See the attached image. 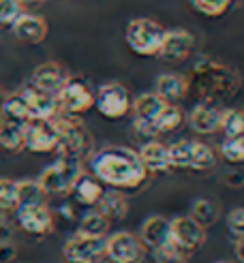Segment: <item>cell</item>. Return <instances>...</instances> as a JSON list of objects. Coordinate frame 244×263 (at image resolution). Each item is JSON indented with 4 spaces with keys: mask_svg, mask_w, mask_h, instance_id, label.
<instances>
[{
    "mask_svg": "<svg viewBox=\"0 0 244 263\" xmlns=\"http://www.w3.org/2000/svg\"><path fill=\"white\" fill-rule=\"evenodd\" d=\"M240 86V73L216 60H201L199 64H195L193 75L189 77V90H195L199 99L208 103L236 97Z\"/></svg>",
    "mask_w": 244,
    "mask_h": 263,
    "instance_id": "7a4b0ae2",
    "label": "cell"
},
{
    "mask_svg": "<svg viewBox=\"0 0 244 263\" xmlns=\"http://www.w3.org/2000/svg\"><path fill=\"white\" fill-rule=\"evenodd\" d=\"M154 92L165 101V103H180L189 95V77L180 73H163L154 82Z\"/></svg>",
    "mask_w": 244,
    "mask_h": 263,
    "instance_id": "ffe728a7",
    "label": "cell"
},
{
    "mask_svg": "<svg viewBox=\"0 0 244 263\" xmlns=\"http://www.w3.org/2000/svg\"><path fill=\"white\" fill-rule=\"evenodd\" d=\"M139 240L144 244L146 251L154 253L163 248L165 244H170V220L161 214H152L144 220L139 231Z\"/></svg>",
    "mask_w": 244,
    "mask_h": 263,
    "instance_id": "e0dca14e",
    "label": "cell"
},
{
    "mask_svg": "<svg viewBox=\"0 0 244 263\" xmlns=\"http://www.w3.org/2000/svg\"><path fill=\"white\" fill-rule=\"evenodd\" d=\"M227 229L236 235V238H240V235H244V208H236L231 210L229 216H227Z\"/></svg>",
    "mask_w": 244,
    "mask_h": 263,
    "instance_id": "74e56055",
    "label": "cell"
},
{
    "mask_svg": "<svg viewBox=\"0 0 244 263\" xmlns=\"http://www.w3.org/2000/svg\"><path fill=\"white\" fill-rule=\"evenodd\" d=\"M15 218L22 231L30 235H47L54 229V216L47 203H32V205H17Z\"/></svg>",
    "mask_w": 244,
    "mask_h": 263,
    "instance_id": "4fadbf2b",
    "label": "cell"
},
{
    "mask_svg": "<svg viewBox=\"0 0 244 263\" xmlns=\"http://www.w3.org/2000/svg\"><path fill=\"white\" fill-rule=\"evenodd\" d=\"M218 130H223L225 137L244 135V109H238V107L221 109V122H218Z\"/></svg>",
    "mask_w": 244,
    "mask_h": 263,
    "instance_id": "f1b7e54d",
    "label": "cell"
},
{
    "mask_svg": "<svg viewBox=\"0 0 244 263\" xmlns=\"http://www.w3.org/2000/svg\"><path fill=\"white\" fill-rule=\"evenodd\" d=\"M17 208V182L0 178V210L11 212Z\"/></svg>",
    "mask_w": 244,
    "mask_h": 263,
    "instance_id": "e575fe53",
    "label": "cell"
},
{
    "mask_svg": "<svg viewBox=\"0 0 244 263\" xmlns=\"http://www.w3.org/2000/svg\"><path fill=\"white\" fill-rule=\"evenodd\" d=\"M62 257L67 263H101L105 257V238H90L75 233L62 248Z\"/></svg>",
    "mask_w": 244,
    "mask_h": 263,
    "instance_id": "8fae6325",
    "label": "cell"
},
{
    "mask_svg": "<svg viewBox=\"0 0 244 263\" xmlns=\"http://www.w3.org/2000/svg\"><path fill=\"white\" fill-rule=\"evenodd\" d=\"M193 49H195V36H193L189 30H182V28L165 30L159 56L165 60L178 62V60H186L193 54Z\"/></svg>",
    "mask_w": 244,
    "mask_h": 263,
    "instance_id": "9a60e30c",
    "label": "cell"
},
{
    "mask_svg": "<svg viewBox=\"0 0 244 263\" xmlns=\"http://www.w3.org/2000/svg\"><path fill=\"white\" fill-rule=\"evenodd\" d=\"M221 156L231 165H242L244 163V135L225 137L221 143Z\"/></svg>",
    "mask_w": 244,
    "mask_h": 263,
    "instance_id": "836d02e7",
    "label": "cell"
},
{
    "mask_svg": "<svg viewBox=\"0 0 244 263\" xmlns=\"http://www.w3.org/2000/svg\"><path fill=\"white\" fill-rule=\"evenodd\" d=\"M11 32L22 43L39 45V43H43L47 36V22L41 15H34V13H22V15L11 24Z\"/></svg>",
    "mask_w": 244,
    "mask_h": 263,
    "instance_id": "2e32d148",
    "label": "cell"
},
{
    "mask_svg": "<svg viewBox=\"0 0 244 263\" xmlns=\"http://www.w3.org/2000/svg\"><path fill=\"white\" fill-rule=\"evenodd\" d=\"M95 107L107 120H120L131 111V95L122 84L107 82L99 86L95 95Z\"/></svg>",
    "mask_w": 244,
    "mask_h": 263,
    "instance_id": "8992f818",
    "label": "cell"
},
{
    "mask_svg": "<svg viewBox=\"0 0 244 263\" xmlns=\"http://www.w3.org/2000/svg\"><path fill=\"white\" fill-rule=\"evenodd\" d=\"M84 174V161L71 159V156H58L56 163L45 167L36 182L43 186L47 195H67L71 193L73 184Z\"/></svg>",
    "mask_w": 244,
    "mask_h": 263,
    "instance_id": "5b68a950",
    "label": "cell"
},
{
    "mask_svg": "<svg viewBox=\"0 0 244 263\" xmlns=\"http://www.w3.org/2000/svg\"><path fill=\"white\" fill-rule=\"evenodd\" d=\"M26 124L0 116V148H5L9 152H20L24 148V128H26Z\"/></svg>",
    "mask_w": 244,
    "mask_h": 263,
    "instance_id": "603a6c76",
    "label": "cell"
},
{
    "mask_svg": "<svg viewBox=\"0 0 244 263\" xmlns=\"http://www.w3.org/2000/svg\"><path fill=\"white\" fill-rule=\"evenodd\" d=\"M58 105L62 114H71V116H80L86 114L88 109L95 107V92L90 90V86L80 80V77H67V82L62 84L58 90Z\"/></svg>",
    "mask_w": 244,
    "mask_h": 263,
    "instance_id": "52a82bcc",
    "label": "cell"
},
{
    "mask_svg": "<svg viewBox=\"0 0 244 263\" xmlns=\"http://www.w3.org/2000/svg\"><path fill=\"white\" fill-rule=\"evenodd\" d=\"M191 7L203 17H221L229 11L234 0H189Z\"/></svg>",
    "mask_w": 244,
    "mask_h": 263,
    "instance_id": "d6a6232c",
    "label": "cell"
},
{
    "mask_svg": "<svg viewBox=\"0 0 244 263\" xmlns=\"http://www.w3.org/2000/svg\"><path fill=\"white\" fill-rule=\"evenodd\" d=\"M107 231H109V220L103 216L99 210H95V212H88L80 220V229H77V233L90 235V238H105Z\"/></svg>",
    "mask_w": 244,
    "mask_h": 263,
    "instance_id": "4316f807",
    "label": "cell"
},
{
    "mask_svg": "<svg viewBox=\"0 0 244 263\" xmlns=\"http://www.w3.org/2000/svg\"><path fill=\"white\" fill-rule=\"evenodd\" d=\"M218 122H221V109H218L214 103H208V101H201L189 114V126L195 130L197 135L216 133Z\"/></svg>",
    "mask_w": 244,
    "mask_h": 263,
    "instance_id": "ac0fdd59",
    "label": "cell"
},
{
    "mask_svg": "<svg viewBox=\"0 0 244 263\" xmlns=\"http://www.w3.org/2000/svg\"><path fill=\"white\" fill-rule=\"evenodd\" d=\"M54 124L58 128V156H71V159L88 161L90 154L95 152V139L90 130L77 120V116L58 111L54 118Z\"/></svg>",
    "mask_w": 244,
    "mask_h": 263,
    "instance_id": "3957f363",
    "label": "cell"
},
{
    "mask_svg": "<svg viewBox=\"0 0 244 263\" xmlns=\"http://www.w3.org/2000/svg\"><path fill=\"white\" fill-rule=\"evenodd\" d=\"M182 122H184L182 109H180L176 103H165V107L157 116V120L152 122V126H154V133L163 135V133H172V130H176Z\"/></svg>",
    "mask_w": 244,
    "mask_h": 263,
    "instance_id": "d4e9b609",
    "label": "cell"
},
{
    "mask_svg": "<svg viewBox=\"0 0 244 263\" xmlns=\"http://www.w3.org/2000/svg\"><path fill=\"white\" fill-rule=\"evenodd\" d=\"M195 222H199L201 227L208 229L210 225H214L216 218H218V210L212 201L208 199H197V201H193L191 205V214H189Z\"/></svg>",
    "mask_w": 244,
    "mask_h": 263,
    "instance_id": "1f68e13d",
    "label": "cell"
},
{
    "mask_svg": "<svg viewBox=\"0 0 244 263\" xmlns=\"http://www.w3.org/2000/svg\"><path fill=\"white\" fill-rule=\"evenodd\" d=\"M152 255L157 259V263H186V257H189L182 251H178L172 242L165 244L163 248H159V251H154Z\"/></svg>",
    "mask_w": 244,
    "mask_h": 263,
    "instance_id": "8d00e7d4",
    "label": "cell"
},
{
    "mask_svg": "<svg viewBox=\"0 0 244 263\" xmlns=\"http://www.w3.org/2000/svg\"><path fill=\"white\" fill-rule=\"evenodd\" d=\"M97 210L105 216L109 222H118L128 214V201L126 197L118 191H103V195L97 201Z\"/></svg>",
    "mask_w": 244,
    "mask_h": 263,
    "instance_id": "7402d4cb",
    "label": "cell"
},
{
    "mask_svg": "<svg viewBox=\"0 0 244 263\" xmlns=\"http://www.w3.org/2000/svg\"><path fill=\"white\" fill-rule=\"evenodd\" d=\"M67 77H69V73L64 71V67H60L58 62H43L32 71L30 84L39 90L49 92V95H58V90L67 82Z\"/></svg>",
    "mask_w": 244,
    "mask_h": 263,
    "instance_id": "d6986e66",
    "label": "cell"
},
{
    "mask_svg": "<svg viewBox=\"0 0 244 263\" xmlns=\"http://www.w3.org/2000/svg\"><path fill=\"white\" fill-rule=\"evenodd\" d=\"M105 257L111 263H141L146 257V248L139 235L118 231L105 238Z\"/></svg>",
    "mask_w": 244,
    "mask_h": 263,
    "instance_id": "ba28073f",
    "label": "cell"
},
{
    "mask_svg": "<svg viewBox=\"0 0 244 263\" xmlns=\"http://www.w3.org/2000/svg\"><path fill=\"white\" fill-rule=\"evenodd\" d=\"M0 116L5 118H11V120H17V122H30V114H28V107H26V101L20 92L11 95L3 101V107H0Z\"/></svg>",
    "mask_w": 244,
    "mask_h": 263,
    "instance_id": "f546056e",
    "label": "cell"
},
{
    "mask_svg": "<svg viewBox=\"0 0 244 263\" xmlns=\"http://www.w3.org/2000/svg\"><path fill=\"white\" fill-rule=\"evenodd\" d=\"M39 3H41V0H22L24 7H26V5H39Z\"/></svg>",
    "mask_w": 244,
    "mask_h": 263,
    "instance_id": "60d3db41",
    "label": "cell"
},
{
    "mask_svg": "<svg viewBox=\"0 0 244 263\" xmlns=\"http://www.w3.org/2000/svg\"><path fill=\"white\" fill-rule=\"evenodd\" d=\"M148 174H163L170 172V159H167V146L161 141H146L137 152Z\"/></svg>",
    "mask_w": 244,
    "mask_h": 263,
    "instance_id": "44dd1931",
    "label": "cell"
},
{
    "mask_svg": "<svg viewBox=\"0 0 244 263\" xmlns=\"http://www.w3.org/2000/svg\"><path fill=\"white\" fill-rule=\"evenodd\" d=\"M5 214H7V212H3V210H0V227L5 225Z\"/></svg>",
    "mask_w": 244,
    "mask_h": 263,
    "instance_id": "b9f144b4",
    "label": "cell"
},
{
    "mask_svg": "<svg viewBox=\"0 0 244 263\" xmlns=\"http://www.w3.org/2000/svg\"><path fill=\"white\" fill-rule=\"evenodd\" d=\"M71 193H73L77 203H82V205H97L99 197L103 195V186H101V182L95 176L82 174L80 178H77V182L73 184Z\"/></svg>",
    "mask_w": 244,
    "mask_h": 263,
    "instance_id": "cb8c5ba5",
    "label": "cell"
},
{
    "mask_svg": "<svg viewBox=\"0 0 244 263\" xmlns=\"http://www.w3.org/2000/svg\"><path fill=\"white\" fill-rule=\"evenodd\" d=\"M170 242L184 255H191L205 244V227L191 216H178L170 220Z\"/></svg>",
    "mask_w": 244,
    "mask_h": 263,
    "instance_id": "9c48e42d",
    "label": "cell"
},
{
    "mask_svg": "<svg viewBox=\"0 0 244 263\" xmlns=\"http://www.w3.org/2000/svg\"><path fill=\"white\" fill-rule=\"evenodd\" d=\"M47 193L36 180H20L17 182V205L45 203Z\"/></svg>",
    "mask_w": 244,
    "mask_h": 263,
    "instance_id": "83f0119b",
    "label": "cell"
},
{
    "mask_svg": "<svg viewBox=\"0 0 244 263\" xmlns=\"http://www.w3.org/2000/svg\"><path fill=\"white\" fill-rule=\"evenodd\" d=\"M234 253H236V259H240V263H244V235L236 238V242H234Z\"/></svg>",
    "mask_w": 244,
    "mask_h": 263,
    "instance_id": "ab89813d",
    "label": "cell"
},
{
    "mask_svg": "<svg viewBox=\"0 0 244 263\" xmlns=\"http://www.w3.org/2000/svg\"><path fill=\"white\" fill-rule=\"evenodd\" d=\"M58 146V128L54 120H30L24 128V148L36 152V154H47L56 152Z\"/></svg>",
    "mask_w": 244,
    "mask_h": 263,
    "instance_id": "7c38bea8",
    "label": "cell"
},
{
    "mask_svg": "<svg viewBox=\"0 0 244 263\" xmlns=\"http://www.w3.org/2000/svg\"><path fill=\"white\" fill-rule=\"evenodd\" d=\"M214 167H216L214 150L203 141H193L189 169H193V172H210V169H214Z\"/></svg>",
    "mask_w": 244,
    "mask_h": 263,
    "instance_id": "484cf974",
    "label": "cell"
},
{
    "mask_svg": "<svg viewBox=\"0 0 244 263\" xmlns=\"http://www.w3.org/2000/svg\"><path fill=\"white\" fill-rule=\"evenodd\" d=\"M11 259H15V246L9 242H0V263H7Z\"/></svg>",
    "mask_w": 244,
    "mask_h": 263,
    "instance_id": "f35d334b",
    "label": "cell"
},
{
    "mask_svg": "<svg viewBox=\"0 0 244 263\" xmlns=\"http://www.w3.org/2000/svg\"><path fill=\"white\" fill-rule=\"evenodd\" d=\"M191 150L193 141L182 139L167 146V159H170V169H189L191 165Z\"/></svg>",
    "mask_w": 244,
    "mask_h": 263,
    "instance_id": "4dcf8cb0",
    "label": "cell"
},
{
    "mask_svg": "<svg viewBox=\"0 0 244 263\" xmlns=\"http://www.w3.org/2000/svg\"><path fill=\"white\" fill-rule=\"evenodd\" d=\"M165 107V101L157 95V92H146L139 95L135 101H131V111H133V126L137 135L141 137H157L152 122L157 120V116Z\"/></svg>",
    "mask_w": 244,
    "mask_h": 263,
    "instance_id": "30bf717a",
    "label": "cell"
},
{
    "mask_svg": "<svg viewBox=\"0 0 244 263\" xmlns=\"http://www.w3.org/2000/svg\"><path fill=\"white\" fill-rule=\"evenodd\" d=\"M216 263H231V261H216Z\"/></svg>",
    "mask_w": 244,
    "mask_h": 263,
    "instance_id": "7bdbcfd3",
    "label": "cell"
},
{
    "mask_svg": "<svg viewBox=\"0 0 244 263\" xmlns=\"http://www.w3.org/2000/svg\"><path fill=\"white\" fill-rule=\"evenodd\" d=\"M20 95L26 101L30 120H51V118L60 111V105H58L56 95H49V92H45V90H39L32 84L26 86Z\"/></svg>",
    "mask_w": 244,
    "mask_h": 263,
    "instance_id": "5bb4252c",
    "label": "cell"
},
{
    "mask_svg": "<svg viewBox=\"0 0 244 263\" xmlns=\"http://www.w3.org/2000/svg\"><path fill=\"white\" fill-rule=\"evenodd\" d=\"M90 172L111 189H137L146 182V167L139 154L126 146H107L90 154Z\"/></svg>",
    "mask_w": 244,
    "mask_h": 263,
    "instance_id": "6da1fadb",
    "label": "cell"
},
{
    "mask_svg": "<svg viewBox=\"0 0 244 263\" xmlns=\"http://www.w3.org/2000/svg\"><path fill=\"white\" fill-rule=\"evenodd\" d=\"M24 13L22 0H0V24L11 26Z\"/></svg>",
    "mask_w": 244,
    "mask_h": 263,
    "instance_id": "d590c367",
    "label": "cell"
},
{
    "mask_svg": "<svg viewBox=\"0 0 244 263\" xmlns=\"http://www.w3.org/2000/svg\"><path fill=\"white\" fill-rule=\"evenodd\" d=\"M163 26L157 20H150V17H135L126 24V30H124V41L128 45V49L137 56H159V49L163 43V36H165Z\"/></svg>",
    "mask_w": 244,
    "mask_h": 263,
    "instance_id": "277c9868",
    "label": "cell"
}]
</instances>
